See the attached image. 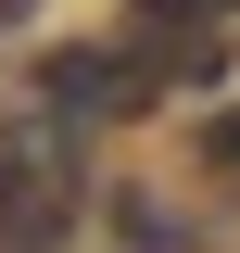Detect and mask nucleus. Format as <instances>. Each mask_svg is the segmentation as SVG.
I'll list each match as a JSON object with an SVG mask.
<instances>
[{
	"instance_id": "nucleus-1",
	"label": "nucleus",
	"mask_w": 240,
	"mask_h": 253,
	"mask_svg": "<svg viewBox=\"0 0 240 253\" xmlns=\"http://www.w3.org/2000/svg\"><path fill=\"white\" fill-rule=\"evenodd\" d=\"M76 190H89V165H76V114H13L0 126V241L38 253L63 215H76Z\"/></svg>"
},
{
	"instance_id": "nucleus-2",
	"label": "nucleus",
	"mask_w": 240,
	"mask_h": 253,
	"mask_svg": "<svg viewBox=\"0 0 240 253\" xmlns=\"http://www.w3.org/2000/svg\"><path fill=\"white\" fill-rule=\"evenodd\" d=\"M126 13H152V26H228L240 0H126Z\"/></svg>"
},
{
	"instance_id": "nucleus-3",
	"label": "nucleus",
	"mask_w": 240,
	"mask_h": 253,
	"mask_svg": "<svg viewBox=\"0 0 240 253\" xmlns=\"http://www.w3.org/2000/svg\"><path fill=\"white\" fill-rule=\"evenodd\" d=\"M202 165H215V177H240V114H215V126H202Z\"/></svg>"
},
{
	"instance_id": "nucleus-4",
	"label": "nucleus",
	"mask_w": 240,
	"mask_h": 253,
	"mask_svg": "<svg viewBox=\"0 0 240 253\" xmlns=\"http://www.w3.org/2000/svg\"><path fill=\"white\" fill-rule=\"evenodd\" d=\"M13 13H26V0H0V26H13Z\"/></svg>"
}]
</instances>
